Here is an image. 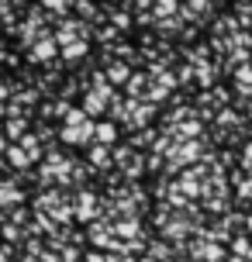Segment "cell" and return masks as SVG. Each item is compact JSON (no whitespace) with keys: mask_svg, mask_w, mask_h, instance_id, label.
<instances>
[{"mask_svg":"<svg viewBox=\"0 0 252 262\" xmlns=\"http://www.w3.org/2000/svg\"><path fill=\"white\" fill-rule=\"evenodd\" d=\"M145 262H152V259H145Z\"/></svg>","mask_w":252,"mask_h":262,"instance_id":"7c38bea8","label":"cell"},{"mask_svg":"<svg viewBox=\"0 0 252 262\" xmlns=\"http://www.w3.org/2000/svg\"><path fill=\"white\" fill-rule=\"evenodd\" d=\"M93 138V124L87 121L83 111H73L66 118V128H62V142H73V145H83Z\"/></svg>","mask_w":252,"mask_h":262,"instance_id":"6da1fadb","label":"cell"},{"mask_svg":"<svg viewBox=\"0 0 252 262\" xmlns=\"http://www.w3.org/2000/svg\"><path fill=\"white\" fill-rule=\"evenodd\" d=\"M25 128H28V121H7V135H11V138H25Z\"/></svg>","mask_w":252,"mask_h":262,"instance_id":"52a82bcc","label":"cell"},{"mask_svg":"<svg viewBox=\"0 0 252 262\" xmlns=\"http://www.w3.org/2000/svg\"><path fill=\"white\" fill-rule=\"evenodd\" d=\"M7 156H11V166H17V169L31 166V159H35V156H28L25 148H17V145H14V148H7Z\"/></svg>","mask_w":252,"mask_h":262,"instance_id":"277c9868","label":"cell"},{"mask_svg":"<svg viewBox=\"0 0 252 262\" xmlns=\"http://www.w3.org/2000/svg\"><path fill=\"white\" fill-rule=\"evenodd\" d=\"M55 45H59V38H52V35H49V38H38V41H35V49H31V59H35V62L52 59V55H55Z\"/></svg>","mask_w":252,"mask_h":262,"instance_id":"7a4b0ae2","label":"cell"},{"mask_svg":"<svg viewBox=\"0 0 252 262\" xmlns=\"http://www.w3.org/2000/svg\"><path fill=\"white\" fill-rule=\"evenodd\" d=\"M114 25H118V28H128L132 21H128V14H114Z\"/></svg>","mask_w":252,"mask_h":262,"instance_id":"9c48e42d","label":"cell"},{"mask_svg":"<svg viewBox=\"0 0 252 262\" xmlns=\"http://www.w3.org/2000/svg\"><path fill=\"white\" fill-rule=\"evenodd\" d=\"M128 73H132V69H128L124 62H114L111 69H107V79H111V83H124V79H128Z\"/></svg>","mask_w":252,"mask_h":262,"instance_id":"5b68a950","label":"cell"},{"mask_svg":"<svg viewBox=\"0 0 252 262\" xmlns=\"http://www.w3.org/2000/svg\"><path fill=\"white\" fill-rule=\"evenodd\" d=\"M90 162H93V166H111V156H107V148H93V152H90Z\"/></svg>","mask_w":252,"mask_h":262,"instance_id":"ba28073f","label":"cell"},{"mask_svg":"<svg viewBox=\"0 0 252 262\" xmlns=\"http://www.w3.org/2000/svg\"><path fill=\"white\" fill-rule=\"evenodd\" d=\"M87 262H114V259H104V255H97V252H93V255H90Z\"/></svg>","mask_w":252,"mask_h":262,"instance_id":"30bf717a","label":"cell"},{"mask_svg":"<svg viewBox=\"0 0 252 262\" xmlns=\"http://www.w3.org/2000/svg\"><path fill=\"white\" fill-rule=\"evenodd\" d=\"M62 55H66V59H80V55H87V41H83V38L69 41L66 49H62Z\"/></svg>","mask_w":252,"mask_h":262,"instance_id":"8992f818","label":"cell"},{"mask_svg":"<svg viewBox=\"0 0 252 262\" xmlns=\"http://www.w3.org/2000/svg\"><path fill=\"white\" fill-rule=\"evenodd\" d=\"M0 148H7V142H4V135H0Z\"/></svg>","mask_w":252,"mask_h":262,"instance_id":"8fae6325","label":"cell"},{"mask_svg":"<svg viewBox=\"0 0 252 262\" xmlns=\"http://www.w3.org/2000/svg\"><path fill=\"white\" fill-rule=\"evenodd\" d=\"M93 138H97V142H104V145H111L114 138H118V131H114L111 121H100V124H93Z\"/></svg>","mask_w":252,"mask_h":262,"instance_id":"3957f363","label":"cell"}]
</instances>
